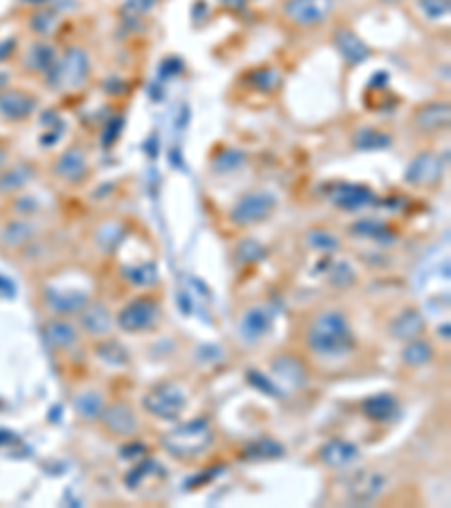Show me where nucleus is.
Masks as SVG:
<instances>
[{
    "instance_id": "25",
    "label": "nucleus",
    "mask_w": 451,
    "mask_h": 508,
    "mask_svg": "<svg viewBox=\"0 0 451 508\" xmlns=\"http://www.w3.org/2000/svg\"><path fill=\"white\" fill-rule=\"evenodd\" d=\"M363 414L377 423H386L397 414V400L390 393H377L363 400Z\"/></svg>"
},
{
    "instance_id": "7",
    "label": "nucleus",
    "mask_w": 451,
    "mask_h": 508,
    "mask_svg": "<svg viewBox=\"0 0 451 508\" xmlns=\"http://www.w3.org/2000/svg\"><path fill=\"white\" fill-rule=\"evenodd\" d=\"M38 99L32 93L23 89H14V86H7L3 93H0V123H25L37 113Z\"/></svg>"
},
{
    "instance_id": "38",
    "label": "nucleus",
    "mask_w": 451,
    "mask_h": 508,
    "mask_svg": "<svg viewBox=\"0 0 451 508\" xmlns=\"http://www.w3.org/2000/svg\"><path fill=\"white\" fill-rule=\"evenodd\" d=\"M5 163H7V156H5V151L0 150V169L5 168Z\"/></svg>"
},
{
    "instance_id": "19",
    "label": "nucleus",
    "mask_w": 451,
    "mask_h": 508,
    "mask_svg": "<svg viewBox=\"0 0 451 508\" xmlns=\"http://www.w3.org/2000/svg\"><path fill=\"white\" fill-rule=\"evenodd\" d=\"M334 46H336V50L341 52V56H344L345 62L354 64V66L366 62L368 56H370V47H368L357 34L350 32V30H341V32H336V37H334Z\"/></svg>"
},
{
    "instance_id": "18",
    "label": "nucleus",
    "mask_w": 451,
    "mask_h": 508,
    "mask_svg": "<svg viewBox=\"0 0 451 508\" xmlns=\"http://www.w3.org/2000/svg\"><path fill=\"white\" fill-rule=\"evenodd\" d=\"M34 237V226L23 217H16L3 224L0 228V246L3 249H21Z\"/></svg>"
},
{
    "instance_id": "4",
    "label": "nucleus",
    "mask_w": 451,
    "mask_h": 508,
    "mask_svg": "<svg viewBox=\"0 0 451 508\" xmlns=\"http://www.w3.org/2000/svg\"><path fill=\"white\" fill-rule=\"evenodd\" d=\"M277 206L276 194L271 193H249L231 208V221L237 226H253L260 224V221L267 220Z\"/></svg>"
},
{
    "instance_id": "30",
    "label": "nucleus",
    "mask_w": 451,
    "mask_h": 508,
    "mask_svg": "<svg viewBox=\"0 0 451 508\" xmlns=\"http://www.w3.org/2000/svg\"><path fill=\"white\" fill-rule=\"evenodd\" d=\"M98 355H99V359H104V362L111 364V366H124V364L129 362L127 350H124L120 344H115V341H106V344H99L98 346Z\"/></svg>"
},
{
    "instance_id": "5",
    "label": "nucleus",
    "mask_w": 451,
    "mask_h": 508,
    "mask_svg": "<svg viewBox=\"0 0 451 508\" xmlns=\"http://www.w3.org/2000/svg\"><path fill=\"white\" fill-rule=\"evenodd\" d=\"M160 319V307L154 298L140 297L129 301L127 306L120 310L118 325L124 332H145L151 330Z\"/></svg>"
},
{
    "instance_id": "9",
    "label": "nucleus",
    "mask_w": 451,
    "mask_h": 508,
    "mask_svg": "<svg viewBox=\"0 0 451 508\" xmlns=\"http://www.w3.org/2000/svg\"><path fill=\"white\" fill-rule=\"evenodd\" d=\"M89 169L90 165L86 151L80 150V147H71V150L56 156L55 165H52V175L59 181H64V184L77 185L89 177Z\"/></svg>"
},
{
    "instance_id": "23",
    "label": "nucleus",
    "mask_w": 451,
    "mask_h": 508,
    "mask_svg": "<svg viewBox=\"0 0 451 508\" xmlns=\"http://www.w3.org/2000/svg\"><path fill=\"white\" fill-rule=\"evenodd\" d=\"M81 328L93 337H104L113 330V316L106 310V306L95 303V306H86L81 310Z\"/></svg>"
},
{
    "instance_id": "11",
    "label": "nucleus",
    "mask_w": 451,
    "mask_h": 508,
    "mask_svg": "<svg viewBox=\"0 0 451 508\" xmlns=\"http://www.w3.org/2000/svg\"><path fill=\"white\" fill-rule=\"evenodd\" d=\"M99 418H102L104 427L111 434H115V436H132L138 429L136 414H133V409L127 402H113L106 409H102Z\"/></svg>"
},
{
    "instance_id": "37",
    "label": "nucleus",
    "mask_w": 451,
    "mask_h": 508,
    "mask_svg": "<svg viewBox=\"0 0 451 508\" xmlns=\"http://www.w3.org/2000/svg\"><path fill=\"white\" fill-rule=\"evenodd\" d=\"M12 84V77H10V73H5V71H0V93L7 89V86Z\"/></svg>"
},
{
    "instance_id": "16",
    "label": "nucleus",
    "mask_w": 451,
    "mask_h": 508,
    "mask_svg": "<svg viewBox=\"0 0 451 508\" xmlns=\"http://www.w3.org/2000/svg\"><path fill=\"white\" fill-rule=\"evenodd\" d=\"M56 64L55 47L47 46L46 41H34L23 55V68L30 73H38V75H50V71Z\"/></svg>"
},
{
    "instance_id": "8",
    "label": "nucleus",
    "mask_w": 451,
    "mask_h": 508,
    "mask_svg": "<svg viewBox=\"0 0 451 508\" xmlns=\"http://www.w3.org/2000/svg\"><path fill=\"white\" fill-rule=\"evenodd\" d=\"M89 56L81 47H71V50L64 55V59L59 64H55V68L50 71V80L56 86H66V89H75V86L84 84L86 77H89Z\"/></svg>"
},
{
    "instance_id": "33",
    "label": "nucleus",
    "mask_w": 451,
    "mask_h": 508,
    "mask_svg": "<svg viewBox=\"0 0 451 508\" xmlns=\"http://www.w3.org/2000/svg\"><path fill=\"white\" fill-rule=\"evenodd\" d=\"M307 242H310V246H314V249L319 251L338 249V240L328 231H311L310 236H307Z\"/></svg>"
},
{
    "instance_id": "6",
    "label": "nucleus",
    "mask_w": 451,
    "mask_h": 508,
    "mask_svg": "<svg viewBox=\"0 0 451 508\" xmlns=\"http://www.w3.org/2000/svg\"><path fill=\"white\" fill-rule=\"evenodd\" d=\"M334 10V0H285L282 12L298 28H316L325 23Z\"/></svg>"
},
{
    "instance_id": "21",
    "label": "nucleus",
    "mask_w": 451,
    "mask_h": 508,
    "mask_svg": "<svg viewBox=\"0 0 451 508\" xmlns=\"http://www.w3.org/2000/svg\"><path fill=\"white\" fill-rule=\"evenodd\" d=\"M268 328H271V312L262 306H255L251 307V310H246L240 321L242 337L249 339V341H258L262 334H267Z\"/></svg>"
},
{
    "instance_id": "17",
    "label": "nucleus",
    "mask_w": 451,
    "mask_h": 508,
    "mask_svg": "<svg viewBox=\"0 0 451 508\" xmlns=\"http://www.w3.org/2000/svg\"><path fill=\"white\" fill-rule=\"evenodd\" d=\"M34 168L28 163H16L0 169V197H14L32 181Z\"/></svg>"
},
{
    "instance_id": "3",
    "label": "nucleus",
    "mask_w": 451,
    "mask_h": 508,
    "mask_svg": "<svg viewBox=\"0 0 451 508\" xmlns=\"http://www.w3.org/2000/svg\"><path fill=\"white\" fill-rule=\"evenodd\" d=\"M185 405H188V395L176 382H163V384L154 386L142 398V407H145L147 414L156 416L160 420L179 418Z\"/></svg>"
},
{
    "instance_id": "13",
    "label": "nucleus",
    "mask_w": 451,
    "mask_h": 508,
    "mask_svg": "<svg viewBox=\"0 0 451 508\" xmlns=\"http://www.w3.org/2000/svg\"><path fill=\"white\" fill-rule=\"evenodd\" d=\"M375 194L372 190L363 188V185H350V184H338L334 185L332 194H329V202L334 203L341 211H359V208L372 203Z\"/></svg>"
},
{
    "instance_id": "15",
    "label": "nucleus",
    "mask_w": 451,
    "mask_h": 508,
    "mask_svg": "<svg viewBox=\"0 0 451 508\" xmlns=\"http://www.w3.org/2000/svg\"><path fill=\"white\" fill-rule=\"evenodd\" d=\"M46 301L56 314H72V312H80L89 306V294L77 292V289H56L47 288L46 289Z\"/></svg>"
},
{
    "instance_id": "28",
    "label": "nucleus",
    "mask_w": 451,
    "mask_h": 508,
    "mask_svg": "<svg viewBox=\"0 0 451 508\" xmlns=\"http://www.w3.org/2000/svg\"><path fill=\"white\" fill-rule=\"evenodd\" d=\"M402 359H404V364H409V366H424V364H429L433 359L431 344L424 341V339H413V341H409V344L404 346V350H402Z\"/></svg>"
},
{
    "instance_id": "10",
    "label": "nucleus",
    "mask_w": 451,
    "mask_h": 508,
    "mask_svg": "<svg viewBox=\"0 0 451 508\" xmlns=\"http://www.w3.org/2000/svg\"><path fill=\"white\" fill-rule=\"evenodd\" d=\"M386 477L375 470H359L353 479L348 481V499L359 506L375 502L381 493L386 490Z\"/></svg>"
},
{
    "instance_id": "20",
    "label": "nucleus",
    "mask_w": 451,
    "mask_h": 508,
    "mask_svg": "<svg viewBox=\"0 0 451 508\" xmlns=\"http://www.w3.org/2000/svg\"><path fill=\"white\" fill-rule=\"evenodd\" d=\"M273 375L277 377V382L282 384H289L294 389L298 386H305L307 382V368L302 366L301 359L292 357V355H282L273 362Z\"/></svg>"
},
{
    "instance_id": "1",
    "label": "nucleus",
    "mask_w": 451,
    "mask_h": 508,
    "mask_svg": "<svg viewBox=\"0 0 451 508\" xmlns=\"http://www.w3.org/2000/svg\"><path fill=\"white\" fill-rule=\"evenodd\" d=\"M307 346L320 357H344L354 349L350 323L341 312L328 310L319 314L307 332Z\"/></svg>"
},
{
    "instance_id": "31",
    "label": "nucleus",
    "mask_w": 451,
    "mask_h": 508,
    "mask_svg": "<svg viewBox=\"0 0 451 508\" xmlns=\"http://www.w3.org/2000/svg\"><path fill=\"white\" fill-rule=\"evenodd\" d=\"M418 7L429 21H438L449 14V0H418Z\"/></svg>"
},
{
    "instance_id": "2",
    "label": "nucleus",
    "mask_w": 451,
    "mask_h": 508,
    "mask_svg": "<svg viewBox=\"0 0 451 508\" xmlns=\"http://www.w3.org/2000/svg\"><path fill=\"white\" fill-rule=\"evenodd\" d=\"M212 438H215V434H212L208 420L194 418L190 423L169 429L163 436V447L172 457L181 459V461H190V459L201 457L203 452L210 447Z\"/></svg>"
},
{
    "instance_id": "29",
    "label": "nucleus",
    "mask_w": 451,
    "mask_h": 508,
    "mask_svg": "<svg viewBox=\"0 0 451 508\" xmlns=\"http://www.w3.org/2000/svg\"><path fill=\"white\" fill-rule=\"evenodd\" d=\"M282 454H285V447H282L280 443L271 441V438H262V441L251 443L242 457L251 459V461H258V459H277L282 457Z\"/></svg>"
},
{
    "instance_id": "26",
    "label": "nucleus",
    "mask_w": 451,
    "mask_h": 508,
    "mask_svg": "<svg viewBox=\"0 0 451 508\" xmlns=\"http://www.w3.org/2000/svg\"><path fill=\"white\" fill-rule=\"evenodd\" d=\"M43 334H46V341L52 349H71L77 341V330L64 319L47 321L46 328H43Z\"/></svg>"
},
{
    "instance_id": "34",
    "label": "nucleus",
    "mask_w": 451,
    "mask_h": 508,
    "mask_svg": "<svg viewBox=\"0 0 451 508\" xmlns=\"http://www.w3.org/2000/svg\"><path fill=\"white\" fill-rule=\"evenodd\" d=\"M332 271H334L332 273V282H334V285H338V288H345V285H350V282L354 280L353 269H350L345 263L336 264V267H334Z\"/></svg>"
},
{
    "instance_id": "32",
    "label": "nucleus",
    "mask_w": 451,
    "mask_h": 508,
    "mask_svg": "<svg viewBox=\"0 0 451 508\" xmlns=\"http://www.w3.org/2000/svg\"><path fill=\"white\" fill-rule=\"evenodd\" d=\"M237 258L242 263H260L264 258V246L258 245L255 240H244L237 246Z\"/></svg>"
},
{
    "instance_id": "24",
    "label": "nucleus",
    "mask_w": 451,
    "mask_h": 508,
    "mask_svg": "<svg viewBox=\"0 0 451 508\" xmlns=\"http://www.w3.org/2000/svg\"><path fill=\"white\" fill-rule=\"evenodd\" d=\"M440 177V163H438L436 156L431 154H420L418 159L411 163L409 172H406V179L413 185H424L433 184Z\"/></svg>"
},
{
    "instance_id": "14",
    "label": "nucleus",
    "mask_w": 451,
    "mask_h": 508,
    "mask_svg": "<svg viewBox=\"0 0 451 508\" xmlns=\"http://www.w3.org/2000/svg\"><path fill=\"white\" fill-rule=\"evenodd\" d=\"M320 461L325 463V466L329 468H348L350 463L357 461L359 457V450L354 443H348V441H341V438H334V441L325 443L323 447H320L319 452Z\"/></svg>"
},
{
    "instance_id": "22",
    "label": "nucleus",
    "mask_w": 451,
    "mask_h": 508,
    "mask_svg": "<svg viewBox=\"0 0 451 508\" xmlns=\"http://www.w3.org/2000/svg\"><path fill=\"white\" fill-rule=\"evenodd\" d=\"M388 330L395 339L409 341V339H415L424 330V316L418 310H413V307H409V310L400 312V314L390 321Z\"/></svg>"
},
{
    "instance_id": "36",
    "label": "nucleus",
    "mask_w": 451,
    "mask_h": 508,
    "mask_svg": "<svg viewBox=\"0 0 451 508\" xmlns=\"http://www.w3.org/2000/svg\"><path fill=\"white\" fill-rule=\"evenodd\" d=\"M16 39L14 37H7V39H3L0 41V64H5L7 59H12V56L16 55Z\"/></svg>"
},
{
    "instance_id": "27",
    "label": "nucleus",
    "mask_w": 451,
    "mask_h": 508,
    "mask_svg": "<svg viewBox=\"0 0 451 508\" xmlns=\"http://www.w3.org/2000/svg\"><path fill=\"white\" fill-rule=\"evenodd\" d=\"M104 409V398L98 391H86L75 398V411L84 420H98Z\"/></svg>"
},
{
    "instance_id": "12",
    "label": "nucleus",
    "mask_w": 451,
    "mask_h": 508,
    "mask_svg": "<svg viewBox=\"0 0 451 508\" xmlns=\"http://www.w3.org/2000/svg\"><path fill=\"white\" fill-rule=\"evenodd\" d=\"M449 104L447 102H429L420 107L413 116V125L422 133H440L449 127Z\"/></svg>"
},
{
    "instance_id": "35",
    "label": "nucleus",
    "mask_w": 451,
    "mask_h": 508,
    "mask_svg": "<svg viewBox=\"0 0 451 508\" xmlns=\"http://www.w3.org/2000/svg\"><path fill=\"white\" fill-rule=\"evenodd\" d=\"M249 377H251V384H255V386H258L260 391H264V393H268V395H277V393H282V391L277 389V386L273 384V382L268 380V377L260 375V373L251 371V373H249Z\"/></svg>"
}]
</instances>
